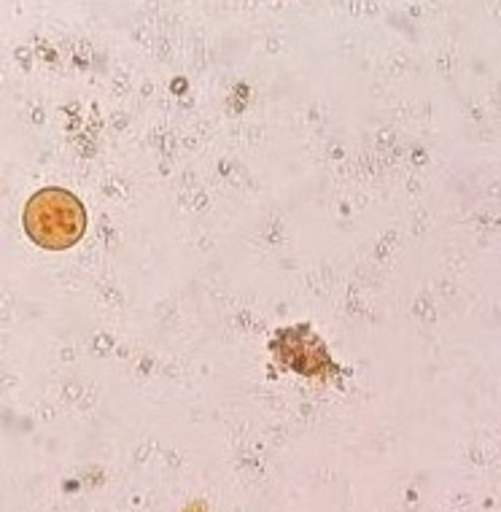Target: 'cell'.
Segmentation results:
<instances>
[{
	"mask_svg": "<svg viewBox=\"0 0 501 512\" xmlns=\"http://www.w3.org/2000/svg\"><path fill=\"white\" fill-rule=\"evenodd\" d=\"M22 224L36 246L46 251H68L84 238L87 211L71 192L60 186H46L27 200Z\"/></svg>",
	"mask_w": 501,
	"mask_h": 512,
	"instance_id": "1",
	"label": "cell"
}]
</instances>
